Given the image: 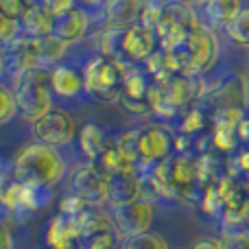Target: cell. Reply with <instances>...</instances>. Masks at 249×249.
Instances as JSON below:
<instances>
[{
    "label": "cell",
    "instance_id": "cell-46",
    "mask_svg": "<svg viewBox=\"0 0 249 249\" xmlns=\"http://www.w3.org/2000/svg\"><path fill=\"white\" fill-rule=\"evenodd\" d=\"M86 4H103V0H83Z\"/></svg>",
    "mask_w": 249,
    "mask_h": 249
},
{
    "label": "cell",
    "instance_id": "cell-10",
    "mask_svg": "<svg viewBox=\"0 0 249 249\" xmlns=\"http://www.w3.org/2000/svg\"><path fill=\"white\" fill-rule=\"evenodd\" d=\"M114 230L118 232L121 238H131L138 234L151 232V223H153V206L146 199H138L133 203H127L123 208L112 210Z\"/></svg>",
    "mask_w": 249,
    "mask_h": 249
},
{
    "label": "cell",
    "instance_id": "cell-19",
    "mask_svg": "<svg viewBox=\"0 0 249 249\" xmlns=\"http://www.w3.org/2000/svg\"><path fill=\"white\" fill-rule=\"evenodd\" d=\"M77 225H79V232H81V238H92L101 232H109L114 230V221L112 214L103 210L99 206H88L81 214L77 216Z\"/></svg>",
    "mask_w": 249,
    "mask_h": 249
},
{
    "label": "cell",
    "instance_id": "cell-33",
    "mask_svg": "<svg viewBox=\"0 0 249 249\" xmlns=\"http://www.w3.org/2000/svg\"><path fill=\"white\" fill-rule=\"evenodd\" d=\"M221 243L223 249H249V230H225Z\"/></svg>",
    "mask_w": 249,
    "mask_h": 249
},
{
    "label": "cell",
    "instance_id": "cell-17",
    "mask_svg": "<svg viewBox=\"0 0 249 249\" xmlns=\"http://www.w3.org/2000/svg\"><path fill=\"white\" fill-rule=\"evenodd\" d=\"M79 241H83V238H81V232H79L77 219L57 214L55 219L48 223L46 243L53 249H77Z\"/></svg>",
    "mask_w": 249,
    "mask_h": 249
},
{
    "label": "cell",
    "instance_id": "cell-12",
    "mask_svg": "<svg viewBox=\"0 0 249 249\" xmlns=\"http://www.w3.org/2000/svg\"><path fill=\"white\" fill-rule=\"evenodd\" d=\"M151 77L140 70L138 66H129L127 70V79L123 86V94H121V103L129 112L136 114H146L151 112L149 107V90H151Z\"/></svg>",
    "mask_w": 249,
    "mask_h": 249
},
{
    "label": "cell",
    "instance_id": "cell-37",
    "mask_svg": "<svg viewBox=\"0 0 249 249\" xmlns=\"http://www.w3.org/2000/svg\"><path fill=\"white\" fill-rule=\"evenodd\" d=\"M18 35H20V22L11 20V18H7L0 11V48L7 46L9 42H13Z\"/></svg>",
    "mask_w": 249,
    "mask_h": 249
},
{
    "label": "cell",
    "instance_id": "cell-44",
    "mask_svg": "<svg viewBox=\"0 0 249 249\" xmlns=\"http://www.w3.org/2000/svg\"><path fill=\"white\" fill-rule=\"evenodd\" d=\"M181 2H186V4H190V7H195V4H203V2H208V0H181Z\"/></svg>",
    "mask_w": 249,
    "mask_h": 249
},
{
    "label": "cell",
    "instance_id": "cell-47",
    "mask_svg": "<svg viewBox=\"0 0 249 249\" xmlns=\"http://www.w3.org/2000/svg\"><path fill=\"white\" fill-rule=\"evenodd\" d=\"M247 230H249V225H247Z\"/></svg>",
    "mask_w": 249,
    "mask_h": 249
},
{
    "label": "cell",
    "instance_id": "cell-15",
    "mask_svg": "<svg viewBox=\"0 0 249 249\" xmlns=\"http://www.w3.org/2000/svg\"><path fill=\"white\" fill-rule=\"evenodd\" d=\"M88 29H90V18H88V13L79 7H72L64 13L53 16L51 35H55L57 39H61V42H66V44H74L86 37Z\"/></svg>",
    "mask_w": 249,
    "mask_h": 249
},
{
    "label": "cell",
    "instance_id": "cell-2",
    "mask_svg": "<svg viewBox=\"0 0 249 249\" xmlns=\"http://www.w3.org/2000/svg\"><path fill=\"white\" fill-rule=\"evenodd\" d=\"M13 164H16V173L20 181L51 186V188L59 184L66 173V162L57 151V146L44 144V142L24 146L16 155Z\"/></svg>",
    "mask_w": 249,
    "mask_h": 249
},
{
    "label": "cell",
    "instance_id": "cell-6",
    "mask_svg": "<svg viewBox=\"0 0 249 249\" xmlns=\"http://www.w3.org/2000/svg\"><path fill=\"white\" fill-rule=\"evenodd\" d=\"M195 24H199V20L190 4L181 2V0H173V2L164 0L160 20L153 29L158 46L166 48V51L175 48Z\"/></svg>",
    "mask_w": 249,
    "mask_h": 249
},
{
    "label": "cell",
    "instance_id": "cell-3",
    "mask_svg": "<svg viewBox=\"0 0 249 249\" xmlns=\"http://www.w3.org/2000/svg\"><path fill=\"white\" fill-rule=\"evenodd\" d=\"M13 99L16 107L24 121L35 123L53 109V90H51V70L33 68L18 72L13 79Z\"/></svg>",
    "mask_w": 249,
    "mask_h": 249
},
{
    "label": "cell",
    "instance_id": "cell-36",
    "mask_svg": "<svg viewBox=\"0 0 249 249\" xmlns=\"http://www.w3.org/2000/svg\"><path fill=\"white\" fill-rule=\"evenodd\" d=\"M88 208V203L83 201L81 197H77L74 193H70V195H66L64 199L59 201V214H64V216H72V219H77L79 214H81L83 210Z\"/></svg>",
    "mask_w": 249,
    "mask_h": 249
},
{
    "label": "cell",
    "instance_id": "cell-39",
    "mask_svg": "<svg viewBox=\"0 0 249 249\" xmlns=\"http://www.w3.org/2000/svg\"><path fill=\"white\" fill-rule=\"evenodd\" d=\"M190 249H223V243L219 238H199Z\"/></svg>",
    "mask_w": 249,
    "mask_h": 249
},
{
    "label": "cell",
    "instance_id": "cell-20",
    "mask_svg": "<svg viewBox=\"0 0 249 249\" xmlns=\"http://www.w3.org/2000/svg\"><path fill=\"white\" fill-rule=\"evenodd\" d=\"M77 138H79V149H81V153L86 155L90 162H96V160L103 155L105 146L109 144L105 133H103V129L94 123L83 124L81 131L77 133Z\"/></svg>",
    "mask_w": 249,
    "mask_h": 249
},
{
    "label": "cell",
    "instance_id": "cell-31",
    "mask_svg": "<svg viewBox=\"0 0 249 249\" xmlns=\"http://www.w3.org/2000/svg\"><path fill=\"white\" fill-rule=\"evenodd\" d=\"M18 173H16V164L7 162V160H0V206H2V199L9 195V190L18 184Z\"/></svg>",
    "mask_w": 249,
    "mask_h": 249
},
{
    "label": "cell",
    "instance_id": "cell-42",
    "mask_svg": "<svg viewBox=\"0 0 249 249\" xmlns=\"http://www.w3.org/2000/svg\"><path fill=\"white\" fill-rule=\"evenodd\" d=\"M236 133L243 142H249V118H243L241 124H238V129H236Z\"/></svg>",
    "mask_w": 249,
    "mask_h": 249
},
{
    "label": "cell",
    "instance_id": "cell-45",
    "mask_svg": "<svg viewBox=\"0 0 249 249\" xmlns=\"http://www.w3.org/2000/svg\"><path fill=\"white\" fill-rule=\"evenodd\" d=\"M2 70H4V53L0 51V74H2Z\"/></svg>",
    "mask_w": 249,
    "mask_h": 249
},
{
    "label": "cell",
    "instance_id": "cell-7",
    "mask_svg": "<svg viewBox=\"0 0 249 249\" xmlns=\"http://www.w3.org/2000/svg\"><path fill=\"white\" fill-rule=\"evenodd\" d=\"M70 193L81 197L88 206H105L107 173L90 160L86 164H79L70 175Z\"/></svg>",
    "mask_w": 249,
    "mask_h": 249
},
{
    "label": "cell",
    "instance_id": "cell-43",
    "mask_svg": "<svg viewBox=\"0 0 249 249\" xmlns=\"http://www.w3.org/2000/svg\"><path fill=\"white\" fill-rule=\"evenodd\" d=\"M241 186H243V190H245V193L249 195V173H245V175H243V179H241Z\"/></svg>",
    "mask_w": 249,
    "mask_h": 249
},
{
    "label": "cell",
    "instance_id": "cell-8",
    "mask_svg": "<svg viewBox=\"0 0 249 249\" xmlns=\"http://www.w3.org/2000/svg\"><path fill=\"white\" fill-rule=\"evenodd\" d=\"M33 124V133L37 138V142L51 146H64L77 138V123L64 109H51L48 114H44L42 118H37Z\"/></svg>",
    "mask_w": 249,
    "mask_h": 249
},
{
    "label": "cell",
    "instance_id": "cell-40",
    "mask_svg": "<svg viewBox=\"0 0 249 249\" xmlns=\"http://www.w3.org/2000/svg\"><path fill=\"white\" fill-rule=\"evenodd\" d=\"M0 249H13L11 232H9L7 223H2V221H0Z\"/></svg>",
    "mask_w": 249,
    "mask_h": 249
},
{
    "label": "cell",
    "instance_id": "cell-4",
    "mask_svg": "<svg viewBox=\"0 0 249 249\" xmlns=\"http://www.w3.org/2000/svg\"><path fill=\"white\" fill-rule=\"evenodd\" d=\"M171 53L175 55L181 74L201 77L214 66L219 57V42L208 24H195L186 37L175 48H171Z\"/></svg>",
    "mask_w": 249,
    "mask_h": 249
},
{
    "label": "cell",
    "instance_id": "cell-28",
    "mask_svg": "<svg viewBox=\"0 0 249 249\" xmlns=\"http://www.w3.org/2000/svg\"><path fill=\"white\" fill-rule=\"evenodd\" d=\"M241 138H238L236 129H223V127H214V133H212V144H214L216 151L221 153H232L238 146Z\"/></svg>",
    "mask_w": 249,
    "mask_h": 249
},
{
    "label": "cell",
    "instance_id": "cell-21",
    "mask_svg": "<svg viewBox=\"0 0 249 249\" xmlns=\"http://www.w3.org/2000/svg\"><path fill=\"white\" fill-rule=\"evenodd\" d=\"M243 9L241 0H208L203 2V16H206L208 26H221L223 29L234 16Z\"/></svg>",
    "mask_w": 249,
    "mask_h": 249
},
{
    "label": "cell",
    "instance_id": "cell-5",
    "mask_svg": "<svg viewBox=\"0 0 249 249\" xmlns=\"http://www.w3.org/2000/svg\"><path fill=\"white\" fill-rule=\"evenodd\" d=\"M129 66L99 55L83 68V92L99 101H121Z\"/></svg>",
    "mask_w": 249,
    "mask_h": 249
},
{
    "label": "cell",
    "instance_id": "cell-1",
    "mask_svg": "<svg viewBox=\"0 0 249 249\" xmlns=\"http://www.w3.org/2000/svg\"><path fill=\"white\" fill-rule=\"evenodd\" d=\"M158 48V39L144 24H131L127 29L103 31L101 37V55L124 66H140Z\"/></svg>",
    "mask_w": 249,
    "mask_h": 249
},
{
    "label": "cell",
    "instance_id": "cell-23",
    "mask_svg": "<svg viewBox=\"0 0 249 249\" xmlns=\"http://www.w3.org/2000/svg\"><path fill=\"white\" fill-rule=\"evenodd\" d=\"M96 164H99L107 175H118V173H133L136 171V162L123 153L121 146H118L116 142H109V144L105 146L103 155L96 160Z\"/></svg>",
    "mask_w": 249,
    "mask_h": 249
},
{
    "label": "cell",
    "instance_id": "cell-32",
    "mask_svg": "<svg viewBox=\"0 0 249 249\" xmlns=\"http://www.w3.org/2000/svg\"><path fill=\"white\" fill-rule=\"evenodd\" d=\"M33 2L35 0H0V11L11 20L20 22L26 16V11L33 7Z\"/></svg>",
    "mask_w": 249,
    "mask_h": 249
},
{
    "label": "cell",
    "instance_id": "cell-27",
    "mask_svg": "<svg viewBox=\"0 0 249 249\" xmlns=\"http://www.w3.org/2000/svg\"><path fill=\"white\" fill-rule=\"evenodd\" d=\"M121 249H168L166 241L155 232H144L131 238H123Z\"/></svg>",
    "mask_w": 249,
    "mask_h": 249
},
{
    "label": "cell",
    "instance_id": "cell-14",
    "mask_svg": "<svg viewBox=\"0 0 249 249\" xmlns=\"http://www.w3.org/2000/svg\"><path fill=\"white\" fill-rule=\"evenodd\" d=\"M146 0H103V24L107 31L127 29L140 22Z\"/></svg>",
    "mask_w": 249,
    "mask_h": 249
},
{
    "label": "cell",
    "instance_id": "cell-38",
    "mask_svg": "<svg viewBox=\"0 0 249 249\" xmlns=\"http://www.w3.org/2000/svg\"><path fill=\"white\" fill-rule=\"evenodd\" d=\"M74 2H77V0H37L39 7H42L46 13H51V16L68 11V9L74 7Z\"/></svg>",
    "mask_w": 249,
    "mask_h": 249
},
{
    "label": "cell",
    "instance_id": "cell-18",
    "mask_svg": "<svg viewBox=\"0 0 249 249\" xmlns=\"http://www.w3.org/2000/svg\"><path fill=\"white\" fill-rule=\"evenodd\" d=\"M51 90L61 99H74L83 90V77L70 66L57 64L51 70Z\"/></svg>",
    "mask_w": 249,
    "mask_h": 249
},
{
    "label": "cell",
    "instance_id": "cell-13",
    "mask_svg": "<svg viewBox=\"0 0 249 249\" xmlns=\"http://www.w3.org/2000/svg\"><path fill=\"white\" fill-rule=\"evenodd\" d=\"M142 199V179L138 173H118L107 175V193H105V206L112 210L123 208L127 203H133Z\"/></svg>",
    "mask_w": 249,
    "mask_h": 249
},
{
    "label": "cell",
    "instance_id": "cell-41",
    "mask_svg": "<svg viewBox=\"0 0 249 249\" xmlns=\"http://www.w3.org/2000/svg\"><path fill=\"white\" fill-rule=\"evenodd\" d=\"M236 166L241 168L243 175H245V173H249V149H245V151H241V153H238V158H236Z\"/></svg>",
    "mask_w": 249,
    "mask_h": 249
},
{
    "label": "cell",
    "instance_id": "cell-9",
    "mask_svg": "<svg viewBox=\"0 0 249 249\" xmlns=\"http://www.w3.org/2000/svg\"><path fill=\"white\" fill-rule=\"evenodd\" d=\"M175 136L164 124H144L138 129V155L144 164H160L171 158Z\"/></svg>",
    "mask_w": 249,
    "mask_h": 249
},
{
    "label": "cell",
    "instance_id": "cell-30",
    "mask_svg": "<svg viewBox=\"0 0 249 249\" xmlns=\"http://www.w3.org/2000/svg\"><path fill=\"white\" fill-rule=\"evenodd\" d=\"M121 247H123V238L118 236L116 230L101 232L92 238H86V249H121Z\"/></svg>",
    "mask_w": 249,
    "mask_h": 249
},
{
    "label": "cell",
    "instance_id": "cell-11",
    "mask_svg": "<svg viewBox=\"0 0 249 249\" xmlns=\"http://www.w3.org/2000/svg\"><path fill=\"white\" fill-rule=\"evenodd\" d=\"M53 201V188L51 186L29 184V181H18L9 195L2 199V206H7L11 212H37L46 208Z\"/></svg>",
    "mask_w": 249,
    "mask_h": 249
},
{
    "label": "cell",
    "instance_id": "cell-35",
    "mask_svg": "<svg viewBox=\"0 0 249 249\" xmlns=\"http://www.w3.org/2000/svg\"><path fill=\"white\" fill-rule=\"evenodd\" d=\"M116 144L121 146V151L127 158H131L133 162H140V155H138V129H129L124 131L121 138L116 140Z\"/></svg>",
    "mask_w": 249,
    "mask_h": 249
},
{
    "label": "cell",
    "instance_id": "cell-16",
    "mask_svg": "<svg viewBox=\"0 0 249 249\" xmlns=\"http://www.w3.org/2000/svg\"><path fill=\"white\" fill-rule=\"evenodd\" d=\"M7 57L13 66V72H24V70L42 68L39 66V55H37V39L29 37V35H18L13 42H9L7 46Z\"/></svg>",
    "mask_w": 249,
    "mask_h": 249
},
{
    "label": "cell",
    "instance_id": "cell-24",
    "mask_svg": "<svg viewBox=\"0 0 249 249\" xmlns=\"http://www.w3.org/2000/svg\"><path fill=\"white\" fill-rule=\"evenodd\" d=\"M37 39V55H39V66L42 68H55L61 59H64L68 44L57 39L55 35H44V37H35Z\"/></svg>",
    "mask_w": 249,
    "mask_h": 249
},
{
    "label": "cell",
    "instance_id": "cell-26",
    "mask_svg": "<svg viewBox=\"0 0 249 249\" xmlns=\"http://www.w3.org/2000/svg\"><path fill=\"white\" fill-rule=\"evenodd\" d=\"M245 118L243 114V107L238 105H225V107H216L214 109V127H223V129H238L241 121Z\"/></svg>",
    "mask_w": 249,
    "mask_h": 249
},
{
    "label": "cell",
    "instance_id": "cell-34",
    "mask_svg": "<svg viewBox=\"0 0 249 249\" xmlns=\"http://www.w3.org/2000/svg\"><path fill=\"white\" fill-rule=\"evenodd\" d=\"M18 114L16 107V99H13V92L9 88L0 86V124L9 123L13 116Z\"/></svg>",
    "mask_w": 249,
    "mask_h": 249
},
{
    "label": "cell",
    "instance_id": "cell-22",
    "mask_svg": "<svg viewBox=\"0 0 249 249\" xmlns=\"http://www.w3.org/2000/svg\"><path fill=\"white\" fill-rule=\"evenodd\" d=\"M51 24L53 16L44 11L37 2H33V7L20 20V33L29 37H44V35H51Z\"/></svg>",
    "mask_w": 249,
    "mask_h": 249
},
{
    "label": "cell",
    "instance_id": "cell-29",
    "mask_svg": "<svg viewBox=\"0 0 249 249\" xmlns=\"http://www.w3.org/2000/svg\"><path fill=\"white\" fill-rule=\"evenodd\" d=\"M181 114H184V116H181L179 129H181L184 136H193V133H197V131H201L203 129V124H206V116H203L201 109L188 107V109H184Z\"/></svg>",
    "mask_w": 249,
    "mask_h": 249
},
{
    "label": "cell",
    "instance_id": "cell-25",
    "mask_svg": "<svg viewBox=\"0 0 249 249\" xmlns=\"http://www.w3.org/2000/svg\"><path fill=\"white\" fill-rule=\"evenodd\" d=\"M230 42L249 48V7H243L228 24L223 26Z\"/></svg>",
    "mask_w": 249,
    "mask_h": 249
}]
</instances>
